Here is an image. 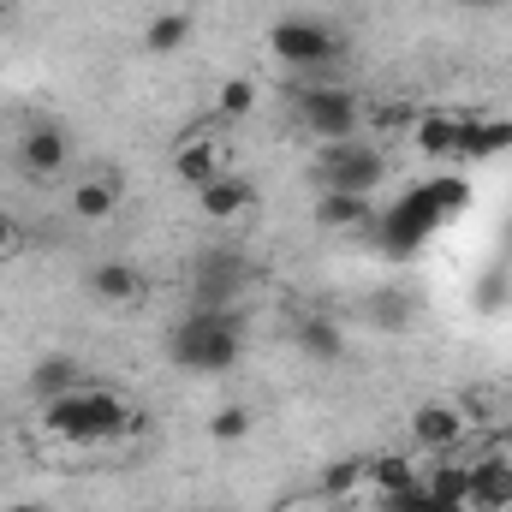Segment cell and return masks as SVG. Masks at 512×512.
<instances>
[{
  "instance_id": "obj_29",
  "label": "cell",
  "mask_w": 512,
  "mask_h": 512,
  "mask_svg": "<svg viewBox=\"0 0 512 512\" xmlns=\"http://www.w3.org/2000/svg\"><path fill=\"white\" fill-rule=\"evenodd\" d=\"M459 6H465V12H495L501 0H459Z\"/></svg>"
},
{
  "instance_id": "obj_2",
  "label": "cell",
  "mask_w": 512,
  "mask_h": 512,
  "mask_svg": "<svg viewBox=\"0 0 512 512\" xmlns=\"http://www.w3.org/2000/svg\"><path fill=\"white\" fill-rule=\"evenodd\" d=\"M245 352V328H239V310H191L173 340H167V358L191 376H227Z\"/></svg>"
},
{
  "instance_id": "obj_20",
  "label": "cell",
  "mask_w": 512,
  "mask_h": 512,
  "mask_svg": "<svg viewBox=\"0 0 512 512\" xmlns=\"http://www.w3.org/2000/svg\"><path fill=\"white\" fill-rule=\"evenodd\" d=\"M185 42H191V12H155L143 24V48L149 54H179Z\"/></svg>"
},
{
  "instance_id": "obj_16",
  "label": "cell",
  "mask_w": 512,
  "mask_h": 512,
  "mask_svg": "<svg viewBox=\"0 0 512 512\" xmlns=\"http://www.w3.org/2000/svg\"><path fill=\"white\" fill-rule=\"evenodd\" d=\"M90 292H96V304H137L143 298V274L131 268V262H120V256H108V262H96L90 268Z\"/></svg>"
},
{
  "instance_id": "obj_4",
  "label": "cell",
  "mask_w": 512,
  "mask_h": 512,
  "mask_svg": "<svg viewBox=\"0 0 512 512\" xmlns=\"http://www.w3.org/2000/svg\"><path fill=\"white\" fill-rule=\"evenodd\" d=\"M268 54L280 60V66H292V72H328L340 54H346V36L334 30V24H322V18H274L268 24Z\"/></svg>"
},
{
  "instance_id": "obj_7",
  "label": "cell",
  "mask_w": 512,
  "mask_h": 512,
  "mask_svg": "<svg viewBox=\"0 0 512 512\" xmlns=\"http://www.w3.org/2000/svg\"><path fill=\"white\" fill-rule=\"evenodd\" d=\"M245 286H251L245 251H227V245H221V251H203L197 268H191V304H197V310H233Z\"/></svg>"
},
{
  "instance_id": "obj_27",
  "label": "cell",
  "mask_w": 512,
  "mask_h": 512,
  "mask_svg": "<svg viewBox=\"0 0 512 512\" xmlns=\"http://www.w3.org/2000/svg\"><path fill=\"white\" fill-rule=\"evenodd\" d=\"M274 512H340V501H328V495H292V501H280Z\"/></svg>"
},
{
  "instance_id": "obj_5",
  "label": "cell",
  "mask_w": 512,
  "mask_h": 512,
  "mask_svg": "<svg viewBox=\"0 0 512 512\" xmlns=\"http://www.w3.org/2000/svg\"><path fill=\"white\" fill-rule=\"evenodd\" d=\"M292 114H298V126L310 131L316 143H346L364 126V102L346 84H304L298 102H292Z\"/></svg>"
},
{
  "instance_id": "obj_22",
  "label": "cell",
  "mask_w": 512,
  "mask_h": 512,
  "mask_svg": "<svg viewBox=\"0 0 512 512\" xmlns=\"http://www.w3.org/2000/svg\"><path fill=\"white\" fill-rule=\"evenodd\" d=\"M423 477L411 471V459L405 453H382V459H370V489L376 495H405V489H417Z\"/></svg>"
},
{
  "instance_id": "obj_18",
  "label": "cell",
  "mask_w": 512,
  "mask_h": 512,
  "mask_svg": "<svg viewBox=\"0 0 512 512\" xmlns=\"http://www.w3.org/2000/svg\"><path fill=\"white\" fill-rule=\"evenodd\" d=\"M173 173H179L191 191H203V185H209L215 173H227V167H221V149H215L209 137H191V143L173 149Z\"/></svg>"
},
{
  "instance_id": "obj_28",
  "label": "cell",
  "mask_w": 512,
  "mask_h": 512,
  "mask_svg": "<svg viewBox=\"0 0 512 512\" xmlns=\"http://www.w3.org/2000/svg\"><path fill=\"white\" fill-rule=\"evenodd\" d=\"M12 245H18V221H12V215L0 209V256L12 251Z\"/></svg>"
},
{
  "instance_id": "obj_19",
  "label": "cell",
  "mask_w": 512,
  "mask_h": 512,
  "mask_svg": "<svg viewBox=\"0 0 512 512\" xmlns=\"http://www.w3.org/2000/svg\"><path fill=\"white\" fill-rule=\"evenodd\" d=\"M298 346L316 358V364H340L346 358V334L334 316H298Z\"/></svg>"
},
{
  "instance_id": "obj_21",
  "label": "cell",
  "mask_w": 512,
  "mask_h": 512,
  "mask_svg": "<svg viewBox=\"0 0 512 512\" xmlns=\"http://www.w3.org/2000/svg\"><path fill=\"white\" fill-rule=\"evenodd\" d=\"M364 489H370V459H334V465L322 471V489H316V495L346 501V495H364Z\"/></svg>"
},
{
  "instance_id": "obj_3",
  "label": "cell",
  "mask_w": 512,
  "mask_h": 512,
  "mask_svg": "<svg viewBox=\"0 0 512 512\" xmlns=\"http://www.w3.org/2000/svg\"><path fill=\"white\" fill-rule=\"evenodd\" d=\"M465 203V185H417V191H405L393 209H382V221H376V233H382V245L393 256H411L453 209Z\"/></svg>"
},
{
  "instance_id": "obj_31",
  "label": "cell",
  "mask_w": 512,
  "mask_h": 512,
  "mask_svg": "<svg viewBox=\"0 0 512 512\" xmlns=\"http://www.w3.org/2000/svg\"><path fill=\"white\" fill-rule=\"evenodd\" d=\"M507 453H512V435H507Z\"/></svg>"
},
{
  "instance_id": "obj_26",
  "label": "cell",
  "mask_w": 512,
  "mask_h": 512,
  "mask_svg": "<svg viewBox=\"0 0 512 512\" xmlns=\"http://www.w3.org/2000/svg\"><path fill=\"white\" fill-rule=\"evenodd\" d=\"M387 507H393V512H471V507H459V501L429 495L423 483H417V489H405V495H387Z\"/></svg>"
},
{
  "instance_id": "obj_14",
  "label": "cell",
  "mask_w": 512,
  "mask_h": 512,
  "mask_svg": "<svg viewBox=\"0 0 512 512\" xmlns=\"http://www.w3.org/2000/svg\"><path fill=\"white\" fill-rule=\"evenodd\" d=\"M316 227H328V233L376 227V203H370V197H352V191H322V197H316Z\"/></svg>"
},
{
  "instance_id": "obj_8",
  "label": "cell",
  "mask_w": 512,
  "mask_h": 512,
  "mask_svg": "<svg viewBox=\"0 0 512 512\" xmlns=\"http://www.w3.org/2000/svg\"><path fill=\"white\" fill-rule=\"evenodd\" d=\"M465 429H471V417H465L459 399H423V405H411V417H405V435H411V447H423V453H453V447L465 441Z\"/></svg>"
},
{
  "instance_id": "obj_25",
  "label": "cell",
  "mask_w": 512,
  "mask_h": 512,
  "mask_svg": "<svg viewBox=\"0 0 512 512\" xmlns=\"http://www.w3.org/2000/svg\"><path fill=\"white\" fill-rule=\"evenodd\" d=\"M251 108H256V84L251 78H227L221 96H215V114H221V120H245Z\"/></svg>"
},
{
  "instance_id": "obj_13",
  "label": "cell",
  "mask_w": 512,
  "mask_h": 512,
  "mask_svg": "<svg viewBox=\"0 0 512 512\" xmlns=\"http://www.w3.org/2000/svg\"><path fill=\"white\" fill-rule=\"evenodd\" d=\"M78 387H84V364H78L72 352H48V358L30 364V399H36V405H48V399H60V393H78Z\"/></svg>"
},
{
  "instance_id": "obj_1",
  "label": "cell",
  "mask_w": 512,
  "mask_h": 512,
  "mask_svg": "<svg viewBox=\"0 0 512 512\" xmlns=\"http://www.w3.org/2000/svg\"><path fill=\"white\" fill-rule=\"evenodd\" d=\"M42 429L66 447H96V441H120L131 429V405L126 393L114 387H78V393H60L42 405Z\"/></svg>"
},
{
  "instance_id": "obj_15",
  "label": "cell",
  "mask_w": 512,
  "mask_h": 512,
  "mask_svg": "<svg viewBox=\"0 0 512 512\" xmlns=\"http://www.w3.org/2000/svg\"><path fill=\"white\" fill-rule=\"evenodd\" d=\"M197 203H203L209 221H233V215L256 209V191H251V179H239V173H215V179L197 191Z\"/></svg>"
},
{
  "instance_id": "obj_9",
  "label": "cell",
  "mask_w": 512,
  "mask_h": 512,
  "mask_svg": "<svg viewBox=\"0 0 512 512\" xmlns=\"http://www.w3.org/2000/svg\"><path fill=\"white\" fill-rule=\"evenodd\" d=\"M66 161H72V137L60 126H48V120H36L18 137V173L24 179H60Z\"/></svg>"
},
{
  "instance_id": "obj_11",
  "label": "cell",
  "mask_w": 512,
  "mask_h": 512,
  "mask_svg": "<svg viewBox=\"0 0 512 512\" xmlns=\"http://www.w3.org/2000/svg\"><path fill=\"white\" fill-rule=\"evenodd\" d=\"M459 126H465V114H447V108L411 114V143H417V155H429V161H459Z\"/></svg>"
},
{
  "instance_id": "obj_12",
  "label": "cell",
  "mask_w": 512,
  "mask_h": 512,
  "mask_svg": "<svg viewBox=\"0 0 512 512\" xmlns=\"http://www.w3.org/2000/svg\"><path fill=\"white\" fill-rule=\"evenodd\" d=\"M120 173H96V179H78L72 191H66V209L84 221V227H102V221H114V209H120Z\"/></svg>"
},
{
  "instance_id": "obj_23",
  "label": "cell",
  "mask_w": 512,
  "mask_h": 512,
  "mask_svg": "<svg viewBox=\"0 0 512 512\" xmlns=\"http://www.w3.org/2000/svg\"><path fill=\"white\" fill-rule=\"evenodd\" d=\"M251 411H245V405H221V411H215V417H209V441H215V447H239V441H245V435H251Z\"/></svg>"
},
{
  "instance_id": "obj_17",
  "label": "cell",
  "mask_w": 512,
  "mask_h": 512,
  "mask_svg": "<svg viewBox=\"0 0 512 512\" xmlns=\"http://www.w3.org/2000/svg\"><path fill=\"white\" fill-rule=\"evenodd\" d=\"M501 149H512L507 120H477V114H465V126H459V161H489V155H501Z\"/></svg>"
},
{
  "instance_id": "obj_6",
  "label": "cell",
  "mask_w": 512,
  "mask_h": 512,
  "mask_svg": "<svg viewBox=\"0 0 512 512\" xmlns=\"http://www.w3.org/2000/svg\"><path fill=\"white\" fill-rule=\"evenodd\" d=\"M316 173H322V191H352V197H376L387 179V155L364 137H346V143H322L316 155Z\"/></svg>"
},
{
  "instance_id": "obj_24",
  "label": "cell",
  "mask_w": 512,
  "mask_h": 512,
  "mask_svg": "<svg viewBox=\"0 0 512 512\" xmlns=\"http://www.w3.org/2000/svg\"><path fill=\"white\" fill-rule=\"evenodd\" d=\"M423 489H429V495H441V501L471 507V477H465V465H435V471L423 477Z\"/></svg>"
},
{
  "instance_id": "obj_10",
  "label": "cell",
  "mask_w": 512,
  "mask_h": 512,
  "mask_svg": "<svg viewBox=\"0 0 512 512\" xmlns=\"http://www.w3.org/2000/svg\"><path fill=\"white\" fill-rule=\"evenodd\" d=\"M465 477H471V507H512V453L507 447H489L483 459H471Z\"/></svg>"
},
{
  "instance_id": "obj_30",
  "label": "cell",
  "mask_w": 512,
  "mask_h": 512,
  "mask_svg": "<svg viewBox=\"0 0 512 512\" xmlns=\"http://www.w3.org/2000/svg\"><path fill=\"white\" fill-rule=\"evenodd\" d=\"M6 512H48V507H36V501H18V507H6Z\"/></svg>"
}]
</instances>
